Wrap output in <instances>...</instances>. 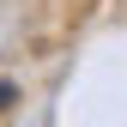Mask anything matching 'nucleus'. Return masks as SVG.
Returning a JSON list of instances; mask_svg holds the SVG:
<instances>
[{
  "label": "nucleus",
  "mask_w": 127,
  "mask_h": 127,
  "mask_svg": "<svg viewBox=\"0 0 127 127\" xmlns=\"http://www.w3.org/2000/svg\"><path fill=\"white\" fill-rule=\"evenodd\" d=\"M6 103H12V85H0V109H6Z\"/></svg>",
  "instance_id": "nucleus-1"
}]
</instances>
